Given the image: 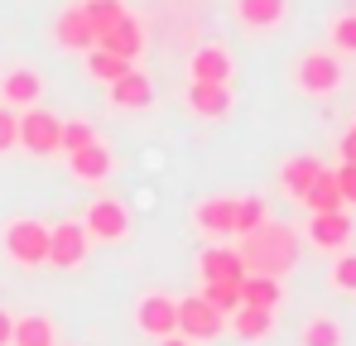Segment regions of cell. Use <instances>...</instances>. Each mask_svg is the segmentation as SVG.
<instances>
[{
    "label": "cell",
    "instance_id": "cell-11",
    "mask_svg": "<svg viewBox=\"0 0 356 346\" xmlns=\"http://www.w3.org/2000/svg\"><path fill=\"white\" fill-rule=\"evenodd\" d=\"M308 240L318 245V250H347L352 245V217L347 212H313L308 217Z\"/></svg>",
    "mask_w": 356,
    "mask_h": 346
},
{
    "label": "cell",
    "instance_id": "cell-7",
    "mask_svg": "<svg viewBox=\"0 0 356 346\" xmlns=\"http://www.w3.org/2000/svg\"><path fill=\"white\" fill-rule=\"evenodd\" d=\"M92 250V236L82 231V222H58L49 226V265L54 270H77Z\"/></svg>",
    "mask_w": 356,
    "mask_h": 346
},
{
    "label": "cell",
    "instance_id": "cell-10",
    "mask_svg": "<svg viewBox=\"0 0 356 346\" xmlns=\"http://www.w3.org/2000/svg\"><path fill=\"white\" fill-rule=\"evenodd\" d=\"M183 101H188V111L202 115V120H222V115L232 111V87L227 82H188Z\"/></svg>",
    "mask_w": 356,
    "mask_h": 346
},
{
    "label": "cell",
    "instance_id": "cell-22",
    "mask_svg": "<svg viewBox=\"0 0 356 346\" xmlns=\"http://www.w3.org/2000/svg\"><path fill=\"white\" fill-rule=\"evenodd\" d=\"M232 217H236V197H207L193 212L197 231H207V236H232Z\"/></svg>",
    "mask_w": 356,
    "mask_h": 346
},
{
    "label": "cell",
    "instance_id": "cell-16",
    "mask_svg": "<svg viewBox=\"0 0 356 346\" xmlns=\"http://www.w3.org/2000/svg\"><path fill=\"white\" fill-rule=\"evenodd\" d=\"M188 82H232V53L222 44H202L188 58Z\"/></svg>",
    "mask_w": 356,
    "mask_h": 346
},
{
    "label": "cell",
    "instance_id": "cell-32",
    "mask_svg": "<svg viewBox=\"0 0 356 346\" xmlns=\"http://www.w3.org/2000/svg\"><path fill=\"white\" fill-rule=\"evenodd\" d=\"M332 288L337 293H356V250H342L332 265Z\"/></svg>",
    "mask_w": 356,
    "mask_h": 346
},
{
    "label": "cell",
    "instance_id": "cell-25",
    "mask_svg": "<svg viewBox=\"0 0 356 346\" xmlns=\"http://www.w3.org/2000/svg\"><path fill=\"white\" fill-rule=\"evenodd\" d=\"M82 15H87V24L102 34V29H111V24H120L130 10L120 5V0H82Z\"/></svg>",
    "mask_w": 356,
    "mask_h": 346
},
{
    "label": "cell",
    "instance_id": "cell-2",
    "mask_svg": "<svg viewBox=\"0 0 356 346\" xmlns=\"http://www.w3.org/2000/svg\"><path fill=\"white\" fill-rule=\"evenodd\" d=\"M0 245H5V255H10L19 270H44V265H49V226L34 222V217H15V222H5Z\"/></svg>",
    "mask_w": 356,
    "mask_h": 346
},
{
    "label": "cell",
    "instance_id": "cell-6",
    "mask_svg": "<svg viewBox=\"0 0 356 346\" xmlns=\"http://www.w3.org/2000/svg\"><path fill=\"white\" fill-rule=\"evenodd\" d=\"M222 332H227V318L202 293L178 298V337H188V342H217Z\"/></svg>",
    "mask_w": 356,
    "mask_h": 346
},
{
    "label": "cell",
    "instance_id": "cell-19",
    "mask_svg": "<svg viewBox=\"0 0 356 346\" xmlns=\"http://www.w3.org/2000/svg\"><path fill=\"white\" fill-rule=\"evenodd\" d=\"M284 303V279H270V274H245L241 279V308H265L275 313Z\"/></svg>",
    "mask_w": 356,
    "mask_h": 346
},
{
    "label": "cell",
    "instance_id": "cell-29",
    "mask_svg": "<svg viewBox=\"0 0 356 346\" xmlns=\"http://www.w3.org/2000/svg\"><path fill=\"white\" fill-rule=\"evenodd\" d=\"M270 212H265V202L260 197H236V217H232V236H245V231H255L265 222Z\"/></svg>",
    "mask_w": 356,
    "mask_h": 346
},
{
    "label": "cell",
    "instance_id": "cell-1",
    "mask_svg": "<svg viewBox=\"0 0 356 346\" xmlns=\"http://www.w3.org/2000/svg\"><path fill=\"white\" fill-rule=\"evenodd\" d=\"M236 255L245 265V274H270V279H284L298 265V231L284 222H260L255 231L236 236Z\"/></svg>",
    "mask_w": 356,
    "mask_h": 346
},
{
    "label": "cell",
    "instance_id": "cell-5",
    "mask_svg": "<svg viewBox=\"0 0 356 346\" xmlns=\"http://www.w3.org/2000/svg\"><path fill=\"white\" fill-rule=\"evenodd\" d=\"M82 231L92 240H106V245H120L130 236V207L120 197H92L87 217H82Z\"/></svg>",
    "mask_w": 356,
    "mask_h": 346
},
{
    "label": "cell",
    "instance_id": "cell-21",
    "mask_svg": "<svg viewBox=\"0 0 356 346\" xmlns=\"http://www.w3.org/2000/svg\"><path fill=\"white\" fill-rule=\"evenodd\" d=\"M10 346H58V327H54V318H44V313H24V318H15V337Z\"/></svg>",
    "mask_w": 356,
    "mask_h": 346
},
{
    "label": "cell",
    "instance_id": "cell-12",
    "mask_svg": "<svg viewBox=\"0 0 356 346\" xmlns=\"http://www.w3.org/2000/svg\"><path fill=\"white\" fill-rule=\"evenodd\" d=\"M197 274H202V284H241L245 279V265H241L236 245H212V250H202Z\"/></svg>",
    "mask_w": 356,
    "mask_h": 346
},
{
    "label": "cell",
    "instance_id": "cell-9",
    "mask_svg": "<svg viewBox=\"0 0 356 346\" xmlns=\"http://www.w3.org/2000/svg\"><path fill=\"white\" fill-rule=\"evenodd\" d=\"M39 97H44V77H39L34 67H10V72L0 77V101H5L10 111L39 106Z\"/></svg>",
    "mask_w": 356,
    "mask_h": 346
},
{
    "label": "cell",
    "instance_id": "cell-31",
    "mask_svg": "<svg viewBox=\"0 0 356 346\" xmlns=\"http://www.w3.org/2000/svg\"><path fill=\"white\" fill-rule=\"evenodd\" d=\"M97 140V130L87 125V120H63V154H77V149H87Z\"/></svg>",
    "mask_w": 356,
    "mask_h": 346
},
{
    "label": "cell",
    "instance_id": "cell-24",
    "mask_svg": "<svg viewBox=\"0 0 356 346\" xmlns=\"http://www.w3.org/2000/svg\"><path fill=\"white\" fill-rule=\"evenodd\" d=\"M270 327H275V313H265V308H236L232 313V332L241 342H260V337H270Z\"/></svg>",
    "mask_w": 356,
    "mask_h": 346
},
{
    "label": "cell",
    "instance_id": "cell-27",
    "mask_svg": "<svg viewBox=\"0 0 356 346\" xmlns=\"http://www.w3.org/2000/svg\"><path fill=\"white\" fill-rule=\"evenodd\" d=\"M87 67H92V77H97V82H106V87H111V82H116V77H125L135 63L106 53V49H92V53H87Z\"/></svg>",
    "mask_w": 356,
    "mask_h": 346
},
{
    "label": "cell",
    "instance_id": "cell-3",
    "mask_svg": "<svg viewBox=\"0 0 356 346\" xmlns=\"http://www.w3.org/2000/svg\"><path fill=\"white\" fill-rule=\"evenodd\" d=\"M19 149L34 159L63 154V115H54L49 106H24L19 111Z\"/></svg>",
    "mask_w": 356,
    "mask_h": 346
},
{
    "label": "cell",
    "instance_id": "cell-20",
    "mask_svg": "<svg viewBox=\"0 0 356 346\" xmlns=\"http://www.w3.org/2000/svg\"><path fill=\"white\" fill-rule=\"evenodd\" d=\"M323 173V164L313 159V154H294L284 169H280V188H284V197H294V202H303V192L313 188V178Z\"/></svg>",
    "mask_w": 356,
    "mask_h": 346
},
{
    "label": "cell",
    "instance_id": "cell-33",
    "mask_svg": "<svg viewBox=\"0 0 356 346\" xmlns=\"http://www.w3.org/2000/svg\"><path fill=\"white\" fill-rule=\"evenodd\" d=\"M10 149H19V111H10L0 101V154H10Z\"/></svg>",
    "mask_w": 356,
    "mask_h": 346
},
{
    "label": "cell",
    "instance_id": "cell-36",
    "mask_svg": "<svg viewBox=\"0 0 356 346\" xmlns=\"http://www.w3.org/2000/svg\"><path fill=\"white\" fill-rule=\"evenodd\" d=\"M10 337H15V313L0 308V346H10Z\"/></svg>",
    "mask_w": 356,
    "mask_h": 346
},
{
    "label": "cell",
    "instance_id": "cell-15",
    "mask_svg": "<svg viewBox=\"0 0 356 346\" xmlns=\"http://www.w3.org/2000/svg\"><path fill=\"white\" fill-rule=\"evenodd\" d=\"M116 169V159H111V149L102 145V140H92L87 149H77V154H67V173L77 178V183H106Z\"/></svg>",
    "mask_w": 356,
    "mask_h": 346
},
{
    "label": "cell",
    "instance_id": "cell-35",
    "mask_svg": "<svg viewBox=\"0 0 356 346\" xmlns=\"http://www.w3.org/2000/svg\"><path fill=\"white\" fill-rule=\"evenodd\" d=\"M337 154H342V164H356V125L342 135V145H337Z\"/></svg>",
    "mask_w": 356,
    "mask_h": 346
},
{
    "label": "cell",
    "instance_id": "cell-17",
    "mask_svg": "<svg viewBox=\"0 0 356 346\" xmlns=\"http://www.w3.org/2000/svg\"><path fill=\"white\" fill-rule=\"evenodd\" d=\"M236 19L245 29H255V34L280 29L289 19V0H236Z\"/></svg>",
    "mask_w": 356,
    "mask_h": 346
},
{
    "label": "cell",
    "instance_id": "cell-37",
    "mask_svg": "<svg viewBox=\"0 0 356 346\" xmlns=\"http://www.w3.org/2000/svg\"><path fill=\"white\" fill-rule=\"evenodd\" d=\"M154 346H193V342H188V337H178V332H174V337H159Z\"/></svg>",
    "mask_w": 356,
    "mask_h": 346
},
{
    "label": "cell",
    "instance_id": "cell-34",
    "mask_svg": "<svg viewBox=\"0 0 356 346\" xmlns=\"http://www.w3.org/2000/svg\"><path fill=\"white\" fill-rule=\"evenodd\" d=\"M332 178H337V188H342V207H347V202L356 207V164H342Z\"/></svg>",
    "mask_w": 356,
    "mask_h": 346
},
{
    "label": "cell",
    "instance_id": "cell-26",
    "mask_svg": "<svg viewBox=\"0 0 356 346\" xmlns=\"http://www.w3.org/2000/svg\"><path fill=\"white\" fill-rule=\"evenodd\" d=\"M298 346H342V327L332 318H308L298 332Z\"/></svg>",
    "mask_w": 356,
    "mask_h": 346
},
{
    "label": "cell",
    "instance_id": "cell-23",
    "mask_svg": "<svg viewBox=\"0 0 356 346\" xmlns=\"http://www.w3.org/2000/svg\"><path fill=\"white\" fill-rule=\"evenodd\" d=\"M303 207H308V212H347V207H342V188H337L332 169H323L318 178H313V188L303 192Z\"/></svg>",
    "mask_w": 356,
    "mask_h": 346
},
{
    "label": "cell",
    "instance_id": "cell-8",
    "mask_svg": "<svg viewBox=\"0 0 356 346\" xmlns=\"http://www.w3.org/2000/svg\"><path fill=\"white\" fill-rule=\"evenodd\" d=\"M135 322H140V332L145 337H174L178 332V298L169 293H145L140 303H135Z\"/></svg>",
    "mask_w": 356,
    "mask_h": 346
},
{
    "label": "cell",
    "instance_id": "cell-18",
    "mask_svg": "<svg viewBox=\"0 0 356 346\" xmlns=\"http://www.w3.org/2000/svg\"><path fill=\"white\" fill-rule=\"evenodd\" d=\"M111 101H116L120 111H145V106L154 101V82H149L140 67H130L125 77L111 82Z\"/></svg>",
    "mask_w": 356,
    "mask_h": 346
},
{
    "label": "cell",
    "instance_id": "cell-4",
    "mask_svg": "<svg viewBox=\"0 0 356 346\" xmlns=\"http://www.w3.org/2000/svg\"><path fill=\"white\" fill-rule=\"evenodd\" d=\"M294 87L308 97H332L342 87V58L327 53V49H313L294 63Z\"/></svg>",
    "mask_w": 356,
    "mask_h": 346
},
{
    "label": "cell",
    "instance_id": "cell-30",
    "mask_svg": "<svg viewBox=\"0 0 356 346\" xmlns=\"http://www.w3.org/2000/svg\"><path fill=\"white\" fill-rule=\"evenodd\" d=\"M202 298H207L222 318H232L241 308V284H202Z\"/></svg>",
    "mask_w": 356,
    "mask_h": 346
},
{
    "label": "cell",
    "instance_id": "cell-13",
    "mask_svg": "<svg viewBox=\"0 0 356 346\" xmlns=\"http://www.w3.org/2000/svg\"><path fill=\"white\" fill-rule=\"evenodd\" d=\"M54 39H58V49H67V53H92V49H97V29L87 24L82 5H67V10L58 15Z\"/></svg>",
    "mask_w": 356,
    "mask_h": 346
},
{
    "label": "cell",
    "instance_id": "cell-28",
    "mask_svg": "<svg viewBox=\"0 0 356 346\" xmlns=\"http://www.w3.org/2000/svg\"><path fill=\"white\" fill-rule=\"evenodd\" d=\"M327 39H332V53L356 58V10H347V15H337V19H332Z\"/></svg>",
    "mask_w": 356,
    "mask_h": 346
},
{
    "label": "cell",
    "instance_id": "cell-14",
    "mask_svg": "<svg viewBox=\"0 0 356 346\" xmlns=\"http://www.w3.org/2000/svg\"><path fill=\"white\" fill-rule=\"evenodd\" d=\"M97 49H106V53H116V58H125V63H135V58L145 53V29H140V19H135V15H125L120 24L102 29V34H97Z\"/></svg>",
    "mask_w": 356,
    "mask_h": 346
}]
</instances>
